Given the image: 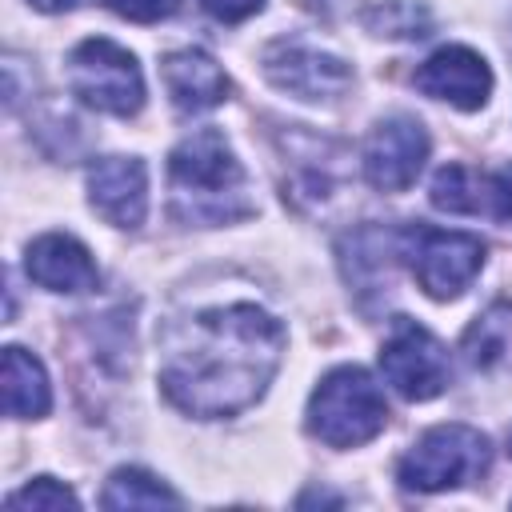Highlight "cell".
<instances>
[{
    "mask_svg": "<svg viewBox=\"0 0 512 512\" xmlns=\"http://www.w3.org/2000/svg\"><path fill=\"white\" fill-rule=\"evenodd\" d=\"M280 352L284 324L264 308H208L164 332L160 388L188 416H232L260 400L280 368Z\"/></svg>",
    "mask_w": 512,
    "mask_h": 512,
    "instance_id": "6da1fadb",
    "label": "cell"
},
{
    "mask_svg": "<svg viewBox=\"0 0 512 512\" xmlns=\"http://www.w3.org/2000/svg\"><path fill=\"white\" fill-rule=\"evenodd\" d=\"M168 188L172 212L184 224H232L256 208L248 200V176L220 128H200L172 148Z\"/></svg>",
    "mask_w": 512,
    "mask_h": 512,
    "instance_id": "7a4b0ae2",
    "label": "cell"
},
{
    "mask_svg": "<svg viewBox=\"0 0 512 512\" xmlns=\"http://www.w3.org/2000/svg\"><path fill=\"white\" fill-rule=\"evenodd\" d=\"M308 432L328 444V448H356L368 444L384 420H388V404L380 384L356 368V364H340L332 368L316 392L308 396Z\"/></svg>",
    "mask_w": 512,
    "mask_h": 512,
    "instance_id": "3957f363",
    "label": "cell"
},
{
    "mask_svg": "<svg viewBox=\"0 0 512 512\" xmlns=\"http://www.w3.org/2000/svg\"><path fill=\"white\" fill-rule=\"evenodd\" d=\"M492 464L488 436L468 424H436L400 456V484L412 492H444L480 480Z\"/></svg>",
    "mask_w": 512,
    "mask_h": 512,
    "instance_id": "277c9868",
    "label": "cell"
},
{
    "mask_svg": "<svg viewBox=\"0 0 512 512\" xmlns=\"http://www.w3.org/2000/svg\"><path fill=\"white\" fill-rule=\"evenodd\" d=\"M68 88L80 104L108 116H136L144 104V76L128 48L116 40L92 36L68 56Z\"/></svg>",
    "mask_w": 512,
    "mask_h": 512,
    "instance_id": "5b68a950",
    "label": "cell"
},
{
    "mask_svg": "<svg viewBox=\"0 0 512 512\" xmlns=\"http://www.w3.org/2000/svg\"><path fill=\"white\" fill-rule=\"evenodd\" d=\"M396 244H400V256L408 260L416 284L432 300L460 296L476 280V272L484 268V244L468 232H444V228L412 224V228L396 232Z\"/></svg>",
    "mask_w": 512,
    "mask_h": 512,
    "instance_id": "8992f818",
    "label": "cell"
},
{
    "mask_svg": "<svg viewBox=\"0 0 512 512\" xmlns=\"http://www.w3.org/2000/svg\"><path fill=\"white\" fill-rule=\"evenodd\" d=\"M380 372L404 400H432L448 384V348L424 324L396 316L380 348Z\"/></svg>",
    "mask_w": 512,
    "mask_h": 512,
    "instance_id": "52a82bcc",
    "label": "cell"
},
{
    "mask_svg": "<svg viewBox=\"0 0 512 512\" xmlns=\"http://www.w3.org/2000/svg\"><path fill=\"white\" fill-rule=\"evenodd\" d=\"M428 160V132L416 116H388L364 144V176L380 192H404Z\"/></svg>",
    "mask_w": 512,
    "mask_h": 512,
    "instance_id": "ba28073f",
    "label": "cell"
},
{
    "mask_svg": "<svg viewBox=\"0 0 512 512\" xmlns=\"http://www.w3.org/2000/svg\"><path fill=\"white\" fill-rule=\"evenodd\" d=\"M264 72L280 92H292L300 100H336L352 84V72L344 60L304 40H276L264 52Z\"/></svg>",
    "mask_w": 512,
    "mask_h": 512,
    "instance_id": "9c48e42d",
    "label": "cell"
},
{
    "mask_svg": "<svg viewBox=\"0 0 512 512\" xmlns=\"http://www.w3.org/2000/svg\"><path fill=\"white\" fill-rule=\"evenodd\" d=\"M88 200L116 228H140L148 212V168L136 156H100L88 168Z\"/></svg>",
    "mask_w": 512,
    "mask_h": 512,
    "instance_id": "30bf717a",
    "label": "cell"
},
{
    "mask_svg": "<svg viewBox=\"0 0 512 512\" xmlns=\"http://www.w3.org/2000/svg\"><path fill=\"white\" fill-rule=\"evenodd\" d=\"M416 88L432 100H448L452 108H480L492 92V72L484 64L480 52L464 48V44H448L440 52H432L420 72H416Z\"/></svg>",
    "mask_w": 512,
    "mask_h": 512,
    "instance_id": "8fae6325",
    "label": "cell"
},
{
    "mask_svg": "<svg viewBox=\"0 0 512 512\" xmlns=\"http://www.w3.org/2000/svg\"><path fill=\"white\" fill-rule=\"evenodd\" d=\"M24 264H28V276L48 292H88L100 280L92 252L76 236H64V232H48L32 240Z\"/></svg>",
    "mask_w": 512,
    "mask_h": 512,
    "instance_id": "7c38bea8",
    "label": "cell"
},
{
    "mask_svg": "<svg viewBox=\"0 0 512 512\" xmlns=\"http://www.w3.org/2000/svg\"><path fill=\"white\" fill-rule=\"evenodd\" d=\"M160 72H164V88H168V96H172V104L180 112L216 108V104L228 100V88H232L228 76H224V68L208 52H200V48L168 52L164 64H160Z\"/></svg>",
    "mask_w": 512,
    "mask_h": 512,
    "instance_id": "4fadbf2b",
    "label": "cell"
},
{
    "mask_svg": "<svg viewBox=\"0 0 512 512\" xmlns=\"http://www.w3.org/2000/svg\"><path fill=\"white\" fill-rule=\"evenodd\" d=\"M4 408L16 420H36L52 408V388H48L44 364L16 344L4 348Z\"/></svg>",
    "mask_w": 512,
    "mask_h": 512,
    "instance_id": "5bb4252c",
    "label": "cell"
},
{
    "mask_svg": "<svg viewBox=\"0 0 512 512\" xmlns=\"http://www.w3.org/2000/svg\"><path fill=\"white\" fill-rule=\"evenodd\" d=\"M104 508H180V496L144 468H116L100 496Z\"/></svg>",
    "mask_w": 512,
    "mask_h": 512,
    "instance_id": "9a60e30c",
    "label": "cell"
},
{
    "mask_svg": "<svg viewBox=\"0 0 512 512\" xmlns=\"http://www.w3.org/2000/svg\"><path fill=\"white\" fill-rule=\"evenodd\" d=\"M432 204L452 216H476L488 212V176L468 172L464 164H444L432 176Z\"/></svg>",
    "mask_w": 512,
    "mask_h": 512,
    "instance_id": "2e32d148",
    "label": "cell"
},
{
    "mask_svg": "<svg viewBox=\"0 0 512 512\" xmlns=\"http://www.w3.org/2000/svg\"><path fill=\"white\" fill-rule=\"evenodd\" d=\"M512 348V304H492L476 324L464 332V356L476 368L496 364Z\"/></svg>",
    "mask_w": 512,
    "mask_h": 512,
    "instance_id": "e0dca14e",
    "label": "cell"
},
{
    "mask_svg": "<svg viewBox=\"0 0 512 512\" xmlns=\"http://www.w3.org/2000/svg\"><path fill=\"white\" fill-rule=\"evenodd\" d=\"M8 508H52L56 512V508H80V500L68 484H60L52 476H36L20 492L8 496Z\"/></svg>",
    "mask_w": 512,
    "mask_h": 512,
    "instance_id": "ac0fdd59",
    "label": "cell"
},
{
    "mask_svg": "<svg viewBox=\"0 0 512 512\" xmlns=\"http://www.w3.org/2000/svg\"><path fill=\"white\" fill-rule=\"evenodd\" d=\"M112 12H120L124 20H136V24H156L164 16L176 12V0H104Z\"/></svg>",
    "mask_w": 512,
    "mask_h": 512,
    "instance_id": "d6986e66",
    "label": "cell"
},
{
    "mask_svg": "<svg viewBox=\"0 0 512 512\" xmlns=\"http://www.w3.org/2000/svg\"><path fill=\"white\" fill-rule=\"evenodd\" d=\"M200 4H204V12L216 16L220 24H240V20H248L252 12L264 8V0H200Z\"/></svg>",
    "mask_w": 512,
    "mask_h": 512,
    "instance_id": "ffe728a7",
    "label": "cell"
},
{
    "mask_svg": "<svg viewBox=\"0 0 512 512\" xmlns=\"http://www.w3.org/2000/svg\"><path fill=\"white\" fill-rule=\"evenodd\" d=\"M488 212L496 216H512V164L500 168L496 176H488Z\"/></svg>",
    "mask_w": 512,
    "mask_h": 512,
    "instance_id": "44dd1931",
    "label": "cell"
},
{
    "mask_svg": "<svg viewBox=\"0 0 512 512\" xmlns=\"http://www.w3.org/2000/svg\"><path fill=\"white\" fill-rule=\"evenodd\" d=\"M28 4H36L40 12H64V8H76L84 0H28Z\"/></svg>",
    "mask_w": 512,
    "mask_h": 512,
    "instance_id": "7402d4cb",
    "label": "cell"
},
{
    "mask_svg": "<svg viewBox=\"0 0 512 512\" xmlns=\"http://www.w3.org/2000/svg\"><path fill=\"white\" fill-rule=\"evenodd\" d=\"M508 452H512V432H508Z\"/></svg>",
    "mask_w": 512,
    "mask_h": 512,
    "instance_id": "603a6c76",
    "label": "cell"
}]
</instances>
